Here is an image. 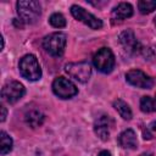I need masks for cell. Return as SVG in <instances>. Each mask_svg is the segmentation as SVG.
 I'll return each instance as SVG.
<instances>
[{"label": "cell", "mask_w": 156, "mask_h": 156, "mask_svg": "<svg viewBox=\"0 0 156 156\" xmlns=\"http://www.w3.org/2000/svg\"><path fill=\"white\" fill-rule=\"evenodd\" d=\"M17 13L22 22L26 23H34L39 18L41 13V6L38 1L34 0H20L16 4Z\"/></svg>", "instance_id": "cell-1"}, {"label": "cell", "mask_w": 156, "mask_h": 156, "mask_svg": "<svg viewBox=\"0 0 156 156\" xmlns=\"http://www.w3.org/2000/svg\"><path fill=\"white\" fill-rule=\"evenodd\" d=\"M20 72L23 78L28 80H38L41 77V68L37 57L32 54L23 56L20 61Z\"/></svg>", "instance_id": "cell-2"}, {"label": "cell", "mask_w": 156, "mask_h": 156, "mask_svg": "<svg viewBox=\"0 0 156 156\" xmlns=\"http://www.w3.org/2000/svg\"><path fill=\"white\" fill-rule=\"evenodd\" d=\"M66 41H67L66 35L61 32H56V33H51L44 38L43 46L48 54H50L51 56L58 57L65 51Z\"/></svg>", "instance_id": "cell-3"}, {"label": "cell", "mask_w": 156, "mask_h": 156, "mask_svg": "<svg viewBox=\"0 0 156 156\" xmlns=\"http://www.w3.org/2000/svg\"><path fill=\"white\" fill-rule=\"evenodd\" d=\"M94 66L102 73H110L115 67V56L108 48H101L93 57Z\"/></svg>", "instance_id": "cell-4"}, {"label": "cell", "mask_w": 156, "mask_h": 156, "mask_svg": "<svg viewBox=\"0 0 156 156\" xmlns=\"http://www.w3.org/2000/svg\"><path fill=\"white\" fill-rule=\"evenodd\" d=\"M65 71L69 77L74 78L80 83H87L91 74V67L88 62H72L67 63Z\"/></svg>", "instance_id": "cell-5"}, {"label": "cell", "mask_w": 156, "mask_h": 156, "mask_svg": "<svg viewBox=\"0 0 156 156\" xmlns=\"http://www.w3.org/2000/svg\"><path fill=\"white\" fill-rule=\"evenodd\" d=\"M52 90L55 95L61 99H69L78 93L77 87L65 77H58L52 83Z\"/></svg>", "instance_id": "cell-6"}, {"label": "cell", "mask_w": 156, "mask_h": 156, "mask_svg": "<svg viewBox=\"0 0 156 156\" xmlns=\"http://www.w3.org/2000/svg\"><path fill=\"white\" fill-rule=\"evenodd\" d=\"M24 93H26L24 87L16 80H11L6 83L1 89V96L9 104H15L16 101H18L24 95Z\"/></svg>", "instance_id": "cell-7"}, {"label": "cell", "mask_w": 156, "mask_h": 156, "mask_svg": "<svg viewBox=\"0 0 156 156\" xmlns=\"http://www.w3.org/2000/svg\"><path fill=\"white\" fill-rule=\"evenodd\" d=\"M71 13H72V16H73L76 20L83 22L84 24H87V26L90 27L91 29H100V28L102 27L101 20H99V18L95 17L94 15L89 13L88 11H85L83 7H80V6H78V5H73V6L71 7Z\"/></svg>", "instance_id": "cell-8"}, {"label": "cell", "mask_w": 156, "mask_h": 156, "mask_svg": "<svg viewBox=\"0 0 156 156\" xmlns=\"http://www.w3.org/2000/svg\"><path fill=\"white\" fill-rule=\"evenodd\" d=\"M126 79L130 85L136 87V88H141V89H150L154 85L152 79L140 69L128 71L126 74Z\"/></svg>", "instance_id": "cell-9"}, {"label": "cell", "mask_w": 156, "mask_h": 156, "mask_svg": "<svg viewBox=\"0 0 156 156\" xmlns=\"http://www.w3.org/2000/svg\"><path fill=\"white\" fill-rule=\"evenodd\" d=\"M113 126V121L108 116H100L94 123V132L101 140H107L110 136L111 128Z\"/></svg>", "instance_id": "cell-10"}, {"label": "cell", "mask_w": 156, "mask_h": 156, "mask_svg": "<svg viewBox=\"0 0 156 156\" xmlns=\"http://www.w3.org/2000/svg\"><path fill=\"white\" fill-rule=\"evenodd\" d=\"M119 41H121L122 46L124 48V50L128 51L129 54H135L140 50V44L136 40V38L132 30L122 32L119 35Z\"/></svg>", "instance_id": "cell-11"}, {"label": "cell", "mask_w": 156, "mask_h": 156, "mask_svg": "<svg viewBox=\"0 0 156 156\" xmlns=\"http://www.w3.org/2000/svg\"><path fill=\"white\" fill-rule=\"evenodd\" d=\"M133 15V7L128 2H121L118 4L113 10H112V13H111V18L113 22L116 21H123L128 17H130Z\"/></svg>", "instance_id": "cell-12"}, {"label": "cell", "mask_w": 156, "mask_h": 156, "mask_svg": "<svg viewBox=\"0 0 156 156\" xmlns=\"http://www.w3.org/2000/svg\"><path fill=\"white\" fill-rule=\"evenodd\" d=\"M118 144L123 149H132V150L136 149L138 140H136V135H135L134 130L127 129V130L122 132L118 136Z\"/></svg>", "instance_id": "cell-13"}, {"label": "cell", "mask_w": 156, "mask_h": 156, "mask_svg": "<svg viewBox=\"0 0 156 156\" xmlns=\"http://www.w3.org/2000/svg\"><path fill=\"white\" fill-rule=\"evenodd\" d=\"M44 118H45V117H44L43 112L39 111V110H30V111H28V112L26 113V116H24L26 123H27L29 127H32V128H37V127L41 126L43 122H44Z\"/></svg>", "instance_id": "cell-14"}, {"label": "cell", "mask_w": 156, "mask_h": 156, "mask_svg": "<svg viewBox=\"0 0 156 156\" xmlns=\"http://www.w3.org/2000/svg\"><path fill=\"white\" fill-rule=\"evenodd\" d=\"M113 107L116 108V111L119 113V116H121L123 119H127V121H128V119L132 118V110H130V107H129L123 100H121V99L115 100Z\"/></svg>", "instance_id": "cell-15"}, {"label": "cell", "mask_w": 156, "mask_h": 156, "mask_svg": "<svg viewBox=\"0 0 156 156\" xmlns=\"http://www.w3.org/2000/svg\"><path fill=\"white\" fill-rule=\"evenodd\" d=\"M0 141H1V146H0L1 155H6L7 152H10L12 150V139L5 132L0 133Z\"/></svg>", "instance_id": "cell-16"}, {"label": "cell", "mask_w": 156, "mask_h": 156, "mask_svg": "<svg viewBox=\"0 0 156 156\" xmlns=\"http://www.w3.org/2000/svg\"><path fill=\"white\" fill-rule=\"evenodd\" d=\"M138 9L143 15L150 13L156 9V0H140L138 2Z\"/></svg>", "instance_id": "cell-17"}, {"label": "cell", "mask_w": 156, "mask_h": 156, "mask_svg": "<svg viewBox=\"0 0 156 156\" xmlns=\"http://www.w3.org/2000/svg\"><path fill=\"white\" fill-rule=\"evenodd\" d=\"M50 24L55 28H63L66 26V18L63 17V15L56 12V13H52L50 16V20H49Z\"/></svg>", "instance_id": "cell-18"}, {"label": "cell", "mask_w": 156, "mask_h": 156, "mask_svg": "<svg viewBox=\"0 0 156 156\" xmlns=\"http://www.w3.org/2000/svg\"><path fill=\"white\" fill-rule=\"evenodd\" d=\"M140 110L143 112H151L154 111L152 107V99L150 96H143L140 100Z\"/></svg>", "instance_id": "cell-19"}, {"label": "cell", "mask_w": 156, "mask_h": 156, "mask_svg": "<svg viewBox=\"0 0 156 156\" xmlns=\"http://www.w3.org/2000/svg\"><path fill=\"white\" fill-rule=\"evenodd\" d=\"M5 118H6V107L1 105V122H4Z\"/></svg>", "instance_id": "cell-20"}, {"label": "cell", "mask_w": 156, "mask_h": 156, "mask_svg": "<svg viewBox=\"0 0 156 156\" xmlns=\"http://www.w3.org/2000/svg\"><path fill=\"white\" fill-rule=\"evenodd\" d=\"M98 156H111V154H110L108 151H101Z\"/></svg>", "instance_id": "cell-21"}, {"label": "cell", "mask_w": 156, "mask_h": 156, "mask_svg": "<svg viewBox=\"0 0 156 156\" xmlns=\"http://www.w3.org/2000/svg\"><path fill=\"white\" fill-rule=\"evenodd\" d=\"M152 107H154V111H156V96H155V99L152 100Z\"/></svg>", "instance_id": "cell-22"}, {"label": "cell", "mask_w": 156, "mask_h": 156, "mask_svg": "<svg viewBox=\"0 0 156 156\" xmlns=\"http://www.w3.org/2000/svg\"><path fill=\"white\" fill-rule=\"evenodd\" d=\"M151 128H152L154 130H156V122H154V123L151 124Z\"/></svg>", "instance_id": "cell-23"}, {"label": "cell", "mask_w": 156, "mask_h": 156, "mask_svg": "<svg viewBox=\"0 0 156 156\" xmlns=\"http://www.w3.org/2000/svg\"><path fill=\"white\" fill-rule=\"evenodd\" d=\"M140 156H151V154H143V155H140Z\"/></svg>", "instance_id": "cell-24"}, {"label": "cell", "mask_w": 156, "mask_h": 156, "mask_svg": "<svg viewBox=\"0 0 156 156\" xmlns=\"http://www.w3.org/2000/svg\"><path fill=\"white\" fill-rule=\"evenodd\" d=\"M155 24H156V17H155Z\"/></svg>", "instance_id": "cell-25"}]
</instances>
